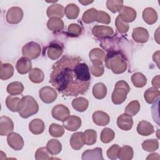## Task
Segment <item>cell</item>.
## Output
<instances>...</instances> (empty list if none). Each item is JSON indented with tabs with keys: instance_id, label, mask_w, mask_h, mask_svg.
<instances>
[{
	"instance_id": "1",
	"label": "cell",
	"mask_w": 160,
	"mask_h": 160,
	"mask_svg": "<svg viewBox=\"0 0 160 160\" xmlns=\"http://www.w3.org/2000/svg\"><path fill=\"white\" fill-rule=\"evenodd\" d=\"M79 57L63 56L52 66L49 82L62 95L77 96L87 91L91 75Z\"/></svg>"
},
{
	"instance_id": "2",
	"label": "cell",
	"mask_w": 160,
	"mask_h": 160,
	"mask_svg": "<svg viewBox=\"0 0 160 160\" xmlns=\"http://www.w3.org/2000/svg\"><path fill=\"white\" fill-rule=\"evenodd\" d=\"M104 61L106 66L116 74L125 72L127 69L128 65L125 58L120 52H109L106 55Z\"/></svg>"
},
{
	"instance_id": "3",
	"label": "cell",
	"mask_w": 160,
	"mask_h": 160,
	"mask_svg": "<svg viewBox=\"0 0 160 160\" xmlns=\"http://www.w3.org/2000/svg\"><path fill=\"white\" fill-rule=\"evenodd\" d=\"M39 105L34 98L30 96H23L18 105V112L22 118H28L38 112Z\"/></svg>"
},
{
	"instance_id": "4",
	"label": "cell",
	"mask_w": 160,
	"mask_h": 160,
	"mask_svg": "<svg viewBox=\"0 0 160 160\" xmlns=\"http://www.w3.org/2000/svg\"><path fill=\"white\" fill-rule=\"evenodd\" d=\"M130 91V88L125 81H118L114 86V91L112 93L111 100L115 104H122L126 99L127 94Z\"/></svg>"
},
{
	"instance_id": "5",
	"label": "cell",
	"mask_w": 160,
	"mask_h": 160,
	"mask_svg": "<svg viewBox=\"0 0 160 160\" xmlns=\"http://www.w3.org/2000/svg\"><path fill=\"white\" fill-rule=\"evenodd\" d=\"M41 48L36 42L31 41L26 43L22 49V53L24 57L29 59L37 58L41 54Z\"/></svg>"
},
{
	"instance_id": "6",
	"label": "cell",
	"mask_w": 160,
	"mask_h": 160,
	"mask_svg": "<svg viewBox=\"0 0 160 160\" xmlns=\"http://www.w3.org/2000/svg\"><path fill=\"white\" fill-rule=\"evenodd\" d=\"M23 18V11L19 7H12L6 13V21L9 24H16L20 22Z\"/></svg>"
},
{
	"instance_id": "7",
	"label": "cell",
	"mask_w": 160,
	"mask_h": 160,
	"mask_svg": "<svg viewBox=\"0 0 160 160\" xmlns=\"http://www.w3.org/2000/svg\"><path fill=\"white\" fill-rule=\"evenodd\" d=\"M39 96L42 102L46 104H49L55 101L58 94L56 90L52 88L45 86L39 90Z\"/></svg>"
},
{
	"instance_id": "8",
	"label": "cell",
	"mask_w": 160,
	"mask_h": 160,
	"mask_svg": "<svg viewBox=\"0 0 160 160\" xmlns=\"http://www.w3.org/2000/svg\"><path fill=\"white\" fill-rule=\"evenodd\" d=\"M8 145L15 151H19L24 146V140L21 135L16 132H11L8 135Z\"/></svg>"
},
{
	"instance_id": "9",
	"label": "cell",
	"mask_w": 160,
	"mask_h": 160,
	"mask_svg": "<svg viewBox=\"0 0 160 160\" xmlns=\"http://www.w3.org/2000/svg\"><path fill=\"white\" fill-rule=\"evenodd\" d=\"M63 126L68 131H75L81 126V119L76 116H69L62 121Z\"/></svg>"
},
{
	"instance_id": "10",
	"label": "cell",
	"mask_w": 160,
	"mask_h": 160,
	"mask_svg": "<svg viewBox=\"0 0 160 160\" xmlns=\"http://www.w3.org/2000/svg\"><path fill=\"white\" fill-rule=\"evenodd\" d=\"M51 114L55 119L62 121L70 115V111L66 106L62 104H58L52 108Z\"/></svg>"
},
{
	"instance_id": "11",
	"label": "cell",
	"mask_w": 160,
	"mask_h": 160,
	"mask_svg": "<svg viewBox=\"0 0 160 160\" xmlns=\"http://www.w3.org/2000/svg\"><path fill=\"white\" fill-rule=\"evenodd\" d=\"M14 129V123L9 117L2 116L0 118V135L7 136Z\"/></svg>"
},
{
	"instance_id": "12",
	"label": "cell",
	"mask_w": 160,
	"mask_h": 160,
	"mask_svg": "<svg viewBox=\"0 0 160 160\" xmlns=\"http://www.w3.org/2000/svg\"><path fill=\"white\" fill-rule=\"evenodd\" d=\"M119 16L126 22H131L136 18V11L132 8L123 6L119 11Z\"/></svg>"
},
{
	"instance_id": "13",
	"label": "cell",
	"mask_w": 160,
	"mask_h": 160,
	"mask_svg": "<svg viewBox=\"0 0 160 160\" xmlns=\"http://www.w3.org/2000/svg\"><path fill=\"white\" fill-rule=\"evenodd\" d=\"M132 38L134 41L137 42L145 43L149 39V32L148 30L144 28H136L133 29Z\"/></svg>"
},
{
	"instance_id": "14",
	"label": "cell",
	"mask_w": 160,
	"mask_h": 160,
	"mask_svg": "<svg viewBox=\"0 0 160 160\" xmlns=\"http://www.w3.org/2000/svg\"><path fill=\"white\" fill-rule=\"evenodd\" d=\"M117 125L122 130L129 131L132 128L133 125L132 118L126 113L122 114L118 118Z\"/></svg>"
},
{
	"instance_id": "15",
	"label": "cell",
	"mask_w": 160,
	"mask_h": 160,
	"mask_svg": "<svg viewBox=\"0 0 160 160\" xmlns=\"http://www.w3.org/2000/svg\"><path fill=\"white\" fill-rule=\"evenodd\" d=\"M18 72L21 74H24L30 72L32 69V63L29 59L22 57L19 58L16 65Z\"/></svg>"
},
{
	"instance_id": "16",
	"label": "cell",
	"mask_w": 160,
	"mask_h": 160,
	"mask_svg": "<svg viewBox=\"0 0 160 160\" xmlns=\"http://www.w3.org/2000/svg\"><path fill=\"white\" fill-rule=\"evenodd\" d=\"M92 32L94 36L98 38H106L114 34L112 28L106 26H95L92 29Z\"/></svg>"
},
{
	"instance_id": "17",
	"label": "cell",
	"mask_w": 160,
	"mask_h": 160,
	"mask_svg": "<svg viewBox=\"0 0 160 160\" xmlns=\"http://www.w3.org/2000/svg\"><path fill=\"white\" fill-rule=\"evenodd\" d=\"M64 15V8L59 4H54L48 7L47 9V16L49 18H61Z\"/></svg>"
},
{
	"instance_id": "18",
	"label": "cell",
	"mask_w": 160,
	"mask_h": 160,
	"mask_svg": "<svg viewBox=\"0 0 160 160\" xmlns=\"http://www.w3.org/2000/svg\"><path fill=\"white\" fill-rule=\"evenodd\" d=\"M92 120L96 125L104 126L109 124L110 118L106 112L101 111H97L92 114Z\"/></svg>"
},
{
	"instance_id": "19",
	"label": "cell",
	"mask_w": 160,
	"mask_h": 160,
	"mask_svg": "<svg viewBox=\"0 0 160 160\" xmlns=\"http://www.w3.org/2000/svg\"><path fill=\"white\" fill-rule=\"evenodd\" d=\"M82 160L88 159H98L103 160L102 151L101 148H96L92 149H88L82 154Z\"/></svg>"
},
{
	"instance_id": "20",
	"label": "cell",
	"mask_w": 160,
	"mask_h": 160,
	"mask_svg": "<svg viewBox=\"0 0 160 160\" xmlns=\"http://www.w3.org/2000/svg\"><path fill=\"white\" fill-rule=\"evenodd\" d=\"M137 132L141 136H147L154 132L153 126L146 121H140L137 126Z\"/></svg>"
},
{
	"instance_id": "21",
	"label": "cell",
	"mask_w": 160,
	"mask_h": 160,
	"mask_svg": "<svg viewBox=\"0 0 160 160\" xmlns=\"http://www.w3.org/2000/svg\"><path fill=\"white\" fill-rule=\"evenodd\" d=\"M142 18L148 24H153L158 20L157 12L152 8H146L142 12Z\"/></svg>"
},
{
	"instance_id": "22",
	"label": "cell",
	"mask_w": 160,
	"mask_h": 160,
	"mask_svg": "<svg viewBox=\"0 0 160 160\" xmlns=\"http://www.w3.org/2000/svg\"><path fill=\"white\" fill-rule=\"evenodd\" d=\"M44 123L41 119H34L29 124V129L34 134H41L44 131Z\"/></svg>"
},
{
	"instance_id": "23",
	"label": "cell",
	"mask_w": 160,
	"mask_h": 160,
	"mask_svg": "<svg viewBox=\"0 0 160 160\" xmlns=\"http://www.w3.org/2000/svg\"><path fill=\"white\" fill-rule=\"evenodd\" d=\"M62 52L63 49L61 47V46H60L58 44L54 43L49 46L48 48L47 54L49 58H50L52 60H56L61 56Z\"/></svg>"
},
{
	"instance_id": "24",
	"label": "cell",
	"mask_w": 160,
	"mask_h": 160,
	"mask_svg": "<svg viewBox=\"0 0 160 160\" xmlns=\"http://www.w3.org/2000/svg\"><path fill=\"white\" fill-rule=\"evenodd\" d=\"M14 67L9 63H2L0 67V78L2 80H7L11 78L14 74Z\"/></svg>"
},
{
	"instance_id": "25",
	"label": "cell",
	"mask_w": 160,
	"mask_h": 160,
	"mask_svg": "<svg viewBox=\"0 0 160 160\" xmlns=\"http://www.w3.org/2000/svg\"><path fill=\"white\" fill-rule=\"evenodd\" d=\"M46 149L52 156L57 155L62 150V145L59 141L55 139H50L46 145Z\"/></svg>"
},
{
	"instance_id": "26",
	"label": "cell",
	"mask_w": 160,
	"mask_h": 160,
	"mask_svg": "<svg viewBox=\"0 0 160 160\" xmlns=\"http://www.w3.org/2000/svg\"><path fill=\"white\" fill-rule=\"evenodd\" d=\"M47 26L49 30L57 32L62 30L64 28V22L60 18H52L48 20Z\"/></svg>"
},
{
	"instance_id": "27",
	"label": "cell",
	"mask_w": 160,
	"mask_h": 160,
	"mask_svg": "<svg viewBox=\"0 0 160 160\" xmlns=\"http://www.w3.org/2000/svg\"><path fill=\"white\" fill-rule=\"evenodd\" d=\"M82 139L84 144L92 145L95 144L97 139V133L93 129H87L82 134Z\"/></svg>"
},
{
	"instance_id": "28",
	"label": "cell",
	"mask_w": 160,
	"mask_h": 160,
	"mask_svg": "<svg viewBox=\"0 0 160 160\" xmlns=\"http://www.w3.org/2000/svg\"><path fill=\"white\" fill-rule=\"evenodd\" d=\"M88 101L83 97H79L75 98L72 101V106L73 108L79 112L85 111L88 107Z\"/></svg>"
},
{
	"instance_id": "29",
	"label": "cell",
	"mask_w": 160,
	"mask_h": 160,
	"mask_svg": "<svg viewBox=\"0 0 160 160\" xmlns=\"http://www.w3.org/2000/svg\"><path fill=\"white\" fill-rule=\"evenodd\" d=\"M7 92L11 96L21 94L24 91V86L22 82L19 81L12 82L7 86Z\"/></svg>"
},
{
	"instance_id": "30",
	"label": "cell",
	"mask_w": 160,
	"mask_h": 160,
	"mask_svg": "<svg viewBox=\"0 0 160 160\" xmlns=\"http://www.w3.org/2000/svg\"><path fill=\"white\" fill-rule=\"evenodd\" d=\"M82 132H77L72 134L70 139V145L71 148L75 150H79L84 146V142L82 139Z\"/></svg>"
},
{
	"instance_id": "31",
	"label": "cell",
	"mask_w": 160,
	"mask_h": 160,
	"mask_svg": "<svg viewBox=\"0 0 160 160\" xmlns=\"http://www.w3.org/2000/svg\"><path fill=\"white\" fill-rule=\"evenodd\" d=\"M107 94V88L102 82L96 83L92 88V94L95 98L101 99L105 98Z\"/></svg>"
},
{
	"instance_id": "32",
	"label": "cell",
	"mask_w": 160,
	"mask_h": 160,
	"mask_svg": "<svg viewBox=\"0 0 160 160\" xmlns=\"http://www.w3.org/2000/svg\"><path fill=\"white\" fill-rule=\"evenodd\" d=\"M159 95L160 92L158 89L150 88L144 92V98L148 103L152 104L157 100V99L159 97Z\"/></svg>"
},
{
	"instance_id": "33",
	"label": "cell",
	"mask_w": 160,
	"mask_h": 160,
	"mask_svg": "<svg viewBox=\"0 0 160 160\" xmlns=\"http://www.w3.org/2000/svg\"><path fill=\"white\" fill-rule=\"evenodd\" d=\"M133 149L129 146L120 148L118 153V158L121 160H130L133 158Z\"/></svg>"
},
{
	"instance_id": "34",
	"label": "cell",
	"mask_w": 160,
	"mask_h": 160,
	"mask_svg": "<svg viewBox=\"0 0 160 160\" xmlns=\"http://www.w3.org/2000/svg\"><path fill=\"white\" fill-rule=\"evenodd\" d=\"M29 78L34 83H41L44 81V75L41 69L35 68L29 72Z\"/></svg>"
},
{
	"instance_id": "35",
	"label": "cell",
	"mask_w": 160,
	"mask_h": 160,
	"mask_svg": "<svg viewBox=\"0 0 160 160\" xmlns=\"http://www.w3.org/2000/svg\"><path fill=\"white\" fill-rule=\"evenodd\" d=\"M79 13V8L75 4H69L64 9V14L69 19H75Z\"/></svg>"
},
{
	"instance_id": "36",
	"label": "cell",
	"mask_w": 160,
	"mask_h": 160,
	"mask_svg": "<svg viewBox=\"0 0 160 160\" xmlns=\"http://www.w3.org/2000/svg\"><path fill=\"white\" fill-rule=\"evenodd\" d=\"M98 11L97 9L94 8H91L88 9L83 13L82 20L86 24L91 23L94 21H96L97 17L98 14Z\"/></svg>"
},
{
	"instance_id": "37",
	"label": "cell",
	"mask_w": 160,
	"mask_h": 160,
	"mask_svg": "<svg viewBox=\"0 0 160 160\" xmlns=\"http://www.w3.org/2000/svg\"><path fill=\"white\" fill-rule=\"evenodd\" d=\"M131 81L135 87L142 88L146 85L147 79L143 74L141 72H135L131 76Z\"/></svg>"
},
{
	"instance_id": "38",
	"label": "cell",
	"mask_w": 160,
	"mask_h": 160,
	"mask_svg": "<svg viewBox=\"0 0 160 160\" xmlns=\"http://www.w3.org/2000/svg\"><path fill=\"white\" fill-rule=\"evenodd\" d=\"M91 62L92 65L90 66V71L91 74L96 77L101 76L104 71L102 62L99 61H93Z\"/></svg>"
},
{
	"instance_id": "39",
	"label": "cell",
	"mask_w": 160,
	"mask_h": 160,
	"mask_svg": "<svg viewBox=\"0 0 160 160\" xmlns=\"http://www.w3.org/2000/svg\"><path fill=\"white\" fill-rule=\"evenodd\" d=\"M20 100V98L18 97L9 96L6 99V106L10 111L12 112H17L18 111V105Z\"/></svg>"
},
{
	"instance_id": "40",
	"label": "cell",
	"mask_w": 160,
	"mask_h": 160,
	"mask_svg": "<svg viewBox=\"0 0 160 160\" xmlns=\"http://www.w3.org/2000/svg\"><path fill=\"white\" fill-rule=\"evenodd\" d=\"M140 110V104L138 101L134 100L130 102L125 108L124 112L131 116H135Z\"/></svg>"
},
{
	"instance_id": "41",
	"label": "cell",
	"mask_w": 160,
	"mask_h": 160,
	"mask_svg": "<svg viewBox=\"0 0 160 160\" xmlns=\"http://www.w3.org/2000/svg\"><path fill=\"white\" fill-rule=\"evenodd\" d=\"M114 136L115 133L113 130L108 128H105L101 132L100 139L103 143H109L114 139Z\"/></svg>"
},
{
	"instance_id": "42",
	"label": "cell",
	"mask_w": 160,
	"mask_h": 160,
	"mask_svg": "<svg viewBox=\"0 0 160 160\" xmlns=\"http://www.w3.org/2000/svg\"><path fill=\"white\" fill-rule=\"evenodd\" d=\"M142 148L144 150L148 152H154L159 148V142L158 139H147L142 143Z\"/></svg>"
},
{
	"instance_id": "43",
	"label": "cell",
	"mask_w": 160,
	"mask_h": 160,
	"mask_svg": "<svg viewBox=\"0 0 160 160\" xmlns=\"http://www.w3.org/2000/svg\"><path fill=\"white\" fill-rule=\"evenodd\" d=\"M89 58L91 61H99L103 62L104 61L106 54L105 52L99 48H94L89 52Z\"/></svg>"
},
{
	"instance_id": "44",
	"label": "cell",
	"mask_w": 160,
	"mask_h": 160,
	"mask_svg": "<svg viewBox=\"0 0 160 160\" xmlns=\"http://www.w3.org/2000/svg\"><path fill=\"white\" fill-rule=\"evenodd\" d=\"M49 132L52 137L59 138L64 134V129L62 126L58 124L52 123L49 128Z\"/></svg>"
},
{
	"instance_id": "45",
	"label": "cell",
	"mask_w": 160,
	"mask_h": 160,
	"mask_svg": "<svg viewBox=\"0 0 160 160\" xmlns=\"http://www.w3.org/2000/svg\"><path fill=\"white\" fill-rule=\"evenodd\" d=\"M107 8L112 12H119L123 6V1L119 0H108L106 1Z\"/></svg>"
},
{
	"instance_id": "46",
	"label": "cell",
	"mask_w": 160,
	"mask_h": 160,
	"mask_svg": "<svg viewBox=\"0 0 160 160\" xmlns=\"http://www.w3.org/2000/svg\"><path fill=\"white\" fill-rule=\"evenodd\" d=\"M50 153L47 150L46 148L42 147L37 149L35 153V159L36 160H47V159H52L54 158L50 156Z\"/></svg>"
},
{
	"instance_id": "47",
	"label": "cell",
	"mask_w": 160,
	"mask_h": 160,
	"mask_svg": "<svg viewBox=\"0 0 160 160\" xmlns=\"http://www.w3.org/2000/svg\"><path fill=\"white\" fill-rule=\"evenodd\" d=\"M82 32L81 27L77 24H71L68 28L66 34L71 37H78Z\"/></svg>"
},
{
	"instance_id": "48",
	"label": "cell",
	"mask_w": 160,
	"mask_h": 160,
	"mask_svg": "<svg viewBox=\"0 0 160 160\" xmlns=\"http://www.w3.org/2000/svg\"><path fill=\"white\" fill-rule=\"evenodd\" d=\"M115 25L117 28V29L120 33H122V34L126 33L129 30L128 24L124 22V21H122L119 16H118L116 19Z\"/></svg>"
},
{
	"instance_id": "49",
	"label": "cell",
	"mask_w": 160,
	"mask_h": 160,
	"mask_svg": "<svg viewBox=\"0 0 160 160\" xmlns=\"http://www.w3.org/2000/svg\"><path fill=\"white\" fill-rule=\"evenodd\" d=\"M119 149L120 147L118 144H113L111 147H110L106 152L108 158L112 160L116 159L118 158V153Z\"/></svg>"
},
{
	"instance_id": "50",
	"label": "cell",
	"mask_w": 160,
	"mask_h": 160,
	"mask_svg": "<svg viewBox=\"0 0 160 160\" xmlns=\"http://www.w3.org/2000/svg\"><path fill=\"white\" fill-rule=\"evenodd\" d=\"M96 21L100 23L108 24L111 22V17L107 12L102 11H99Z\"/></svg>"
},
{
	"instance_id": "51",
	"label": "cell",
	"mask_w": 160,
	"mask_h": 160,
	"mask_svg": "<svg viewBox=\"0 0 160 160\" xmlns=\"http://www.w3.org/2000/svg\"><path fill=\"white\" fill-rule=\"evenodd\" d=\"M159 80H160L159 75H157V76H156L155 77L153 78V79L152 80V85L153 86V87L154 88L158 89V88H160Z\"/></svg>"
},
{
	"instance_id": "52",
	"label": "cell",
	"mask_w": 160,
	"mask_h": 160,
	"mask_svg": "<svg viewBox=\"0 0 160 160\" xmlns=\"http://www.w3.org/2000/svg\"><path fill=\"white\" fill-rule=\"evenodd\" d=\"M152 59H153V61L156 63L158 67L159 68V51H158L155 52L153 54Z\"/></svg>"
},
{
	"instance_id": "53",
	"label": "cell",
	"mask_w": 160,
	"mask_h": 160,
	"mask_svg": "<svg viewBox=\"0 0 160 160\" xmlns=\"http://www.w3.org/2000/svg\"><path fill=\"white\" fill-rule=\"evenodd\" d=\"M160 159V157L158 153L151 154L146 158V159Z\"/></svg>"
},
{
	"instance_id": "54",
	"label": "cell",
	"mask_w": 160,
	"mask_h": 160,
	"mask_svg": "<svg viewBox=\"0 0 160 160\" xmlns=\"http://www.w3.org/2000/svg\"><path fill=\"white\" fill-rule=\"evenodd\" d=\"M79 2L84 6H87L89 4H91V3L93 2V1H81V0H79Z\"/></svg>"
}]
</instances>
